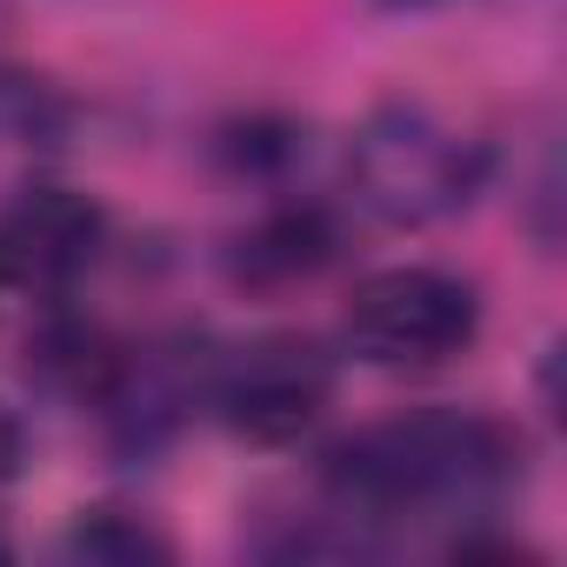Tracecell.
<instances>
[{"instance_id":"obj_1","label":"cell","mask_w":567,"mask_h":567,"mask_svg":"<svg viewBox=\"0 0 567 567\" xmlns=\"http://www.w3.org/2000/svg\"><path fill=\"white\" fill-rule=\"evenodd\" d=\"M527 481V441L481 408H414L334 441L315 467V494L341 507L374 547L388 527L501 514Z\"/></svg>"},{"instance_id":"obj_2","label":"cell","mask_w":567,"mask_h":567,"mask_svg":"<svg viewBox=\"0 0 567 567\" xmlns=\"http://www.w3.org/2000/svg\"><path fill=\"white\" fill-rule=\"evenodd\" d=\"M494 154L427 101H381L348 141V187L354 207L388 227H434L474 207L487 187Z\"/></svg>"},{"instance_id":"obj_3","label":"cell","mask_w":567,"mask_h":567,"mask_svg":"<svg viewBox=\"0 0 567 567\" xmlns=\"http://www.w3.org/2000/svg\"><path fill=\"white\" fill-rule=\"evenodd\" d=\"M341 334L354 361L388 368V374H427L447 368L474 348L481 334V288L447 267H381L348 295Z\"/></svg>"},{"instance_id":"obj_4","label":"cell","mask_w":567,"mask_h":567,"mask_svg":"<svg viewBox=\"0 0 567 567\" xmlns=\"http://www.w3.org/2000/svg\"><path fill=\"white\" fill-rule=\"evenodd\" d=\"M207 408L247 447H295L334 408V354L315 334H260L214 354Z\"/></svg>"},{"instance_id":"obj_5","label":"cell","mask_w":567,"mask_h":567,"mask_svg":"<svg viewBox=\"0 0 567 567\" xmlns=\"http://www.w3.org/2000/svg\"><path fill=\"white\" fill-rule=\"evenodd\" d=\"M107 247V207L81 187L34 181L0 200V295L61 301Z\"/></svg>"},{"instance_id":"obj_6","label":"cell","mask_w":567,"mask_h":567,"mask_svg":"<svg viewBox=\"0 0 567 567\" xmlns=\"http://www.w3.org/2000/svg\"><path fill=\"white\" fill-rule=\"evenodd\" d=\"M207 381H214V354L187 334L174 341H147V348H121V368L107 381V394L94 401L107 441L121 454H161L194 408H207Z\"/></svg>"},{"instance_id":"obj_7","label":"cell","mask_w":567,"mask_h":567,"mask_svg":"<svg viewBox=\"0 0 567 567\" xmlns=\"http://www.w3.org/2000/svg\"><path fill=\"white\" fill-rule=\"evenodd\" d=\"M341 260V220H334V207H321V200H274L260 220H247L234 240H227V254H220V267H227V280L234 288H247V295H288V288H308L315 274H328Z\"/></svg>"},{"instance_id":"obj_8","label":"cell","mask_w":567,"mask_h":567,"mask_svg":"<svg viewBox=\"0 0 567 567\" xmlns=\"http://www.w3.org/2000/svg\"><path fill=\"white\" fill-rule=\"evenodd\" d=\"M121 348H127V341H114L107 328L61 315V321H48V328H41V341L28 348V368H34L54 394H68V401H81V408H94V401L107 394L114 368H121Z\"/></svg>"},{"instance_id":"obj_9","label":"cell","mask_w":567,"mask_h":567,"mask_svg":"<svg viewBox=\"0 0 567 567\" xmlns=\"http://www.w3.org/2000/svg\"><path fill=\"white\" fill-rule=\"evenodd\" d=\"M214 161L234 181H288L308 161V127L288 114H234L214 127Z\"/></svg>"},{"instance_id":"obj_10","label":"cell","mask_w":567,"mask_h":567,"mask_svg":"<svg viewBox=\"0 0 567 567\" xmlns=\"http://www.w3.org/2000/svg\"><path fill=\"white\" fill-rule=\"evenodd\" d=\"M68 560H101V567H147V560H174V540L141 520L134 507H81L74 527L61 534Z\"/></svg>"},{"instance_id":"obj_11","label":"cell","mask_w":567,"mask_h":567,"mask_svg":"<svg viewBox=\"0 0 567 567\" xmlns=\"http://www.w3.org/2000/svg\"><path fill=\"white\" fill-rule=\"evenodd\" d=\"M68 134V101L28 74L0 61V147H54Z\"/></svg>"},{"instance_id":"obj_12","label":"cell","mask_w":567,"mask_h":567,"mask_svg":"<svg viewBox=\"0 0 567 567\" xmlns=\"http://www.w3.org/2000/svg\"><path fill=\"white\" fill-rule=\"evenodd\" d=\"M21 461H28V427H21V414L8 401H0V487L21 474Z\"/></svg>"},{"instance_id":"obj_13","label":"cell","mask_w":567,"mask_h":567,"mask_svg":"<svg viewBox=\"0 0 567 567\" xmlns=\"http://www.w3.org/2000/svg\"><path fill=\"white\" fill-rule=\"evenodd\" d=\"M381 14H441V8H461V0H368Z\"/></svg>"},{"instance_id":"obj_14","label":"cell","mask_w":567,"mask_h":567,"mask_svg":"<svg viewBox=\"0 0 567 567\" xmlns=\"http://www.w3.org/2000/svg\"><path fill=\"white\" fill-rule=\"evenodd\" d=\"M0 554H8V534H0Z\"/></svg>"}]
</instances>
